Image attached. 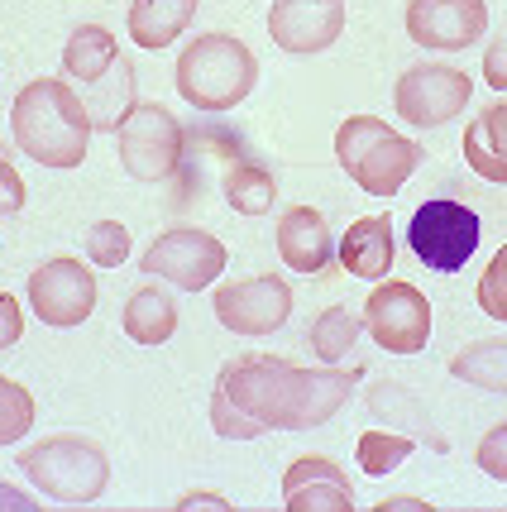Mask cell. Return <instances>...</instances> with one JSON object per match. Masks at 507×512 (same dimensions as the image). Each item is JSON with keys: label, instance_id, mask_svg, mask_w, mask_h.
I'll return each instance as SVG.
<instances>
[{"label": "cell", "instance_id": "2", "mask_svg": "<svg viewBox=\"0 0 507 512\" xmlns=\"http://www.w3.org/2000/svg\"><path fill=\"white\" fill-rule=\"evenodd\" d=\"M10 130L24 158L44 168H77L91 144V115L63 77H34L10 106Z\"/></svg>", "mask_w": 507, "mask_h": 512}, {"label": "cell", "instance_id": "7", "mask_svg": "<svg viewBox=\"0 0 507 512\" xmlns=\"http://www.w3.org/2000/svg\"><path fill=\"white\" fill-rule=\"evenodd\" d=\"M115 134H120V163H125L130 178L163 182L177 173V163H182V125L158 101H139L120 120Z\"/></svg>", "mask_w": 507, "mask_h": 512}, {"label": "cell", "instance_id": "14", "mask_svg": "<svg viewBox=\"0 0 507 512\" xmlns=\"http://www.w3.org/2000/svg\"><path fill=\"white\" fill-rule=\"evenodd\" d=\"M268 34L283 53H321L345 34V0H273Z\"/></svg>", "mask_w": 507, "mask_h": 512}, {"label": "cell", "instance_id": "26", "mask_svg": "<svg viewBox=\"0 0 507 512\" xmlns=\"http://www.w3.org/2000/svg\"><path fill=\"white\" fill-rule=\"evenodd\" d=\"M354 455H359V469H364L369 479H383V474H393V469L412 455V436H393V431H364V436L354 441Z\"/></svg>", "mask_w": 507, "mask_h": 512}, {"label": "cell", "instance_id": "15", "mask_svg": "<svg viewBox=\"0 0 507 512\" xmlns=\"http://www.w3.org/2000/svg\"><path fill=\"white\" fill-rule=\"evenodd\" d=\"M283 508L287 512H350L354 489L331 455H302L283 474Z\"/></svg>", "mask_w": 507, "mask_h": 512}, {"label": "cell", "instance_id": "25", "mask_svg": "<svg viewBox=\"0 0 507 512\" xmlns=\"http://www.w3.org/2000/svg\"><path fill=\"white\" fill-rule=\"evenodd\" d=\"M364 331V321L350 312V307H331V312H321L311 321L307 331V345L316 359H326V364H340V359L354 350V340Z\"/></svg>", "mask_w": 507, "mask_h": 512}, {"label": "cell", "instance_id": "4", "mask_svg": "<svg viewBox=\"0 0 507 512\" xmlns=\"http://www.w3.org/2000/svg\"><path fill=\"white\" fill-rule=\"evenodd\" d=\"M335 158L350 173V182H359L369 197H397L407 178L417 173L421 144L397 134L393 125H383L378 115H350L335 130Z\"/></svg>", "mask_w": 507, "mask_h": 512}, {"label": "cell", "instance_id": "16", "mask_svg": "<svg viewBox=\"0 0 507 512\" xmlns=\"http://www.w3.org/2000/svg\"><path fill=\"white\" fill-rule=\"evenodd\" d=\"M278 259L292 273H321L335 259L331 225H326V216L316 206H292L278 221Z\"/></svg>", "mask_w": 507, "mask_h": 512}, {"label": "cell", "instance_id": "17", "mask_svg": "<svg viewBox=\"0 0 507 512\" xmlns=\"http://www.w3.org/2000/svg\"><path fill=\"white\" fill-rule=\"evenodd\" d=\"M335 259L345 264L350 278L383 283L388 268H393V221H388V216H359V221L340 235Z\"/></svg>", "mask_w": 507, "mask_h": 512}, {"label": "cell", "instance_id": "28", "mask_svg": "<svg viewBox=\"0 0 507 512\" xmlns=\"http://www.w3.org/2000/svg\"><path fill=\"white\" fill-rule=\"evenodd\" d=\"M87 254H91V264L120 268L130 259V230L120 221H96L87 230Z\"/></svg>", "mask_w": 507, "mask_h": 512}, {"label": "cell", "instance_id": "5", "mask_svg": "<svg viewBox=\"0 0 507 512\" xmlns=\"http://www.w3.org/2000/svg\"><path fill=\"white\" fill-rule=\"evenodd\" d=\"M20 469L53 503H96L111 484V460L87 436H48L24 450Z\"/></svg>", "mask_w": 507, "mask_h": 512}, {"label": "cell", "instance_id": "36", "mask_svg": "<svg viewBox=\"0 0 507 512\" xmlns=\"http://www.w3.org/2000/svg\"><path fill=\"white\" fill-rule=\"evenodd\" d=\"M431 503H421V498H388V503H378V512H426Z\"/></svg>", "mask_w": 507, "mask_h": 512}, {"label": "cell", "instance_id": "3", "mask_svg": "<svg viewBox=\"0 0 507 512\" xmlns=\"http://www.w3.org/2000/svg\"><path fill=\"white\" fill-rule=\"evenodd\" d=\"M177 96L197 111H235L259 82V63L235 34H201L177 53Z\"/></svg>", "mask_w": 507, "mask_h": 512}, {"label": "cell", "instance_id": "1", "mask_svg": "<svg viewBox=\"0 0 507 512\" xmlns=\"http://www.w3.org/2000/svg\"><path fill=\"white\" fill-rule=\"evenodd\" d=\"M364 383V369H302L273 355H240L216 374L211 426L225 441H254L264 431H311L331 422Z\"/></svg>", "mask_w": 507, "mask_h": 512}, {"label": "cell", "instance_id": "34", "mask_svg": "<svg viewBox=\"0 0 507 512\" xmlns=\"http://www.w3.org/2000/svg\"><path fill=\"white\" fill-rule=\"evenodd\" d=\"M192 508H216V512H230L235 503H230V498H221V493H182V498H177V512H192Z\"/></svg>", "mask_w": 507, "mask_h": 512}, {"label": "cell", "instance_id": "32", "mask_svg": "<svg viewBox=\"0 0 507 512\" xmlns=\"http://www.w3.org/2000/svg\"><path fill=\"white\" fill-rule=\"evenodd\" d=\"M20 335H24V312H20V302H15L10 292L0 288V350H15V345H20Z\"/></svg>", "mask_w": 507, "mask_h": 512}, {"label": "cell", "instance_id": "29", "mask_svg": "<svg viewBox=\"0 0 507 512\" xmlns=\"http://www.w3.org/2000/svg\"><path fill=\"white\" fill-rule=\"evenodd\" d=\"M479 312L493 321H507V245L488 259L484 278H479Z\"/></svg>", "mask_w": 507, "mask_h": 512}, {"label": "cell", "instance_id": "21", "mask_svg": "<svg viewBox=\"0 0 507 512\" xmlns=\"http://www.w3.org/2000/svg\"><path fill=\"white\" fill-rule=\"evenodd\" d=\"M221 187H225V201H230L240 216H268V211H273V201H278L273 173H268L259 158L244 154V149H235V154H230Z\"/></svg>", "mask_w": 507, "mask_h": 512}, {"label": "cell", "instance_id": "27", "mask_svg": "<svg viewBox=\"0 0 507 512\" xmlns=\"http://www.w3.org/2000/svg\"><path fill=\"white\" fill-rule=\"evenodd\" d=\"M29 426H34V393L0 374V446L24 441Z\"/></svg>", "mask_w": 507, "mask_h": 512}, {"label": "cell", "instance_id": "22", "mask_svg": "<svg viewBox=\"0 0 507 512\" xmlns=\"http://www.w3.org/2000/svg\"><path fill=\"white\" fill-rule=\"evenodd\" d=\"M177 331V302L163 288H134L125 297V335L134 345H168Z\"/></svg>", "mask_w": 507, "mask_h": 512}, {"label": "cell", "instance_id": "9", "mask_svg": "<svg viewBox=\"0 0 507 512\" xmlns=\"http://www.w3.org/2000/svg\"><path fill=\"white\" fill-rule=\"evenodd\" d=\"M364 326L369 340L388 355H421L426 340H431V302L426 292L412 283H378L369 292V307H364Z\"/></svg>", "mask_w": 507, "mask_h": 512}, {"label": "cell", "instance_id": "8", "mask_svg": "<svg viewBox=\"0 0 507 512\" xmlns=\"http://www.w3.org/2000/svg\"><path fill=\"white\" fill-rule=\"evenodd\" d=\"M225 259H230V254H225V245L216 235L177 225V230H163L154 245L144 249L139 268L154 273V278H163V283H173V288H182V292H201L225 273Z\"/></svg>", "mask_w": 507, "mask_h": 512}, {"label": "cell", "instance_id": "20", "mask_svg": "<svg viewBox=\"0 0 507 512\" xmlns=\"http://www.w3.org/2000/svg\"><path fill=\"white\" fill-rule=\"evenodd\" d=\"M192 20H197V0H130V39L149 53L177 44V34Z\"/></svg>", "mask_w": 507, "mask_h": 512}, {"label": "cell", "instance_id": "30", "mask_svg": "<svg viewBox=\"0 0 507 512\" xmlns=\"http://www.w3.org/2000/svg\"><path fill=\"white\" fill-rule=\"evenodd\" d=\"M474 465L484 469L488 479L507 484V422H498L484 441H479V450H474Z\"/></svg>", "mask_w": 507, "mask_h": 512}, {"label": "cell", "instance_id": "35", "mask_svg": "<svg viewBox=\"0 0 507 512\" xmlns=\"http://www.w3.org/2000/svg\"><path fill=\"white\" fill-rule=\"evenodd\" d=\"M0 508H5V512H34V508H39V503H34L29 493L10 489V484H0Z\"/></svg>", "mask_w": 507, "mask_h": 512}, {"label": "cell", "instance_id": "18", "mask_svg": "<svg viewBox=\"0 0 507 512\" xmlns=\"http://www.w3.org/2000/svg\"><path fill=\"white\" fill-rule=\"evenodd\" d=\"M82 106H87V115H91V130H120V120L139 106V101H134V67L125 53H120L96 82H87Z\"/></svg>", "mask_w": 507, "mask_h": 512}, {"label": "cell", "instance_id": "6", "mask_svg": "<svg viewBox=\"0 0 507 512\" xmlns=\"http://www.w3.org/2000/svg\"><path fill=\"white\" fill-rule=\"evenodd\" d=\"M479 235H484L479 216L450 197L426 201L417 216H412V225H407L412 254H417L426 268H436V273H460V268L474 259Z\"/></svg>", "mask_w": 507, "mask_h": 512}, {"label": "cell", "instance_id": "10", "mask_svg": "<svg viewBox=\"0 0 507 512\" xmlns=\"http://www.w3.org/2000/svg\"><path fill=\"white\" fill-rule=\"evenodd\" d=\"M469 96H474V82L464 77L460 67L421 63V67H407V72L397 77L393 106H397V115H402L407 125H417V130H436V125L455 120V115L469 106Z\"/></svg>", "mask_w": 507, "mask_h": 512}, {"label": "cell", "instance_id": "12", "mask_svg": "<svg viewBox=\"0 0 507 512\" xmlns=\"http://www.w3.org/2000/svg\"><path fill=\"white\" fill-rule=\"evenodd\" d=\"M216 321L235 335H273L292 316V283L278 273H254L216 288Z\"/></svg>", "mask_w": 507, "mask_h": 512}, {"label": "cell", "instance_id": "31", "mask_svg": "<svg viewBox=\"0 0 507 512\" xmlns=\"http://www.w3.org/2000/svg\"><path fill=\"white\" fill-rule=\"evenodd\" d=\"M24 197H29V187H24V178L15 173L10 149L0 144V216H15V211H24Z\"/></svg>", "mask_w": 507, "mask_h": 512}, {"label": "cell", "instance_id": "19", "mask_svg": "<svg viewBox=\"0 0 507 512\" xmlns=\"http://www.w3.org/2000/svg\"><path fill=\"white\" fill-rule=\"evenodd\" d=\"M464 158L484 182L507 187V101L488 106L469 130H464Z\"/></svg>", "mask_w": 507, "mask_h": 512}, {"label": "cell", "instance_id": "33", "mask_svg": "<svg viewBox=\"0 0 507 512\" xmlns=\"http://www.w3.org/2000/svg\"><path fill=\"white\" fill-rule=\"evenodd\" d=\"M484 82H488V87H498V91H507V39L488 44V53H484Z\"/></svg>", "mask_w": 507, "mask_h": 512}, {"label": "cell", "instance_id": "11", "mask_svg": "<svg viewBox=\"0 0 507 512\" xmlns=\"http://www.w3.org/2000/svg\"><path fill=\"white\" fill-rule=\"evenodd\" d=\"M29 312L53 331L82 326L96 312V273L82 259H48L29 273Z\"/></svg>", "mask_w": 507, "mask_h": 512}, {"label": "cell", "instance_id": "13", "mask_svg": "<svg viewBox=\"0 0 507 512\" xmlns=\"http://www.w3.org/2000/svg\"><path fill=\"white\" fill-rule=\"evenodd\" d=\"M488 29V5L484 0H412L407 5V39L421 48H460L479 44Z\"/></svg>", "mask_w": 507, "mask_h": 512}, {"label": "cell", "instance_id": "24", "mask_svg": "<svg viewBox=\"0 0 507 512\" xmlns=\"http://www.w3.org/2000/svg\"><path fill=\"white\" fill-rule=\"evenodd\" d=\"M115 58H120L115 34L111 29H101V24H82V29H72V39L63 44V67H67V77H77V82H96Z\"/></svg>", "mask_w": 507, "mask_h": 512}, {"label": "cell", "instance_id": "23", "mask_svg": "<svg viewBox=\"0 0 507 512\" xmlns=\"http://www.w3.org/2000/svg\"><path fill=\"white\" fill-rule=\"evenodd\" d=\"M450 374L469 388H484V393H507V340L493 335V340H474L464 345L460 355L450 359Z\"/></svg>", "mask_w": 507, "mask_h": 512}]
</instances>
